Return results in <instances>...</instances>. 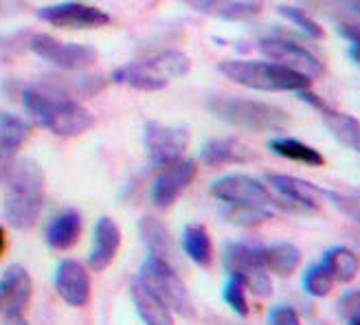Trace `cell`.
<instances>
[{
    "instance_id": "obj_1",
    "label": "cell",
    "mask_w": 360,
    "mask_h": 325,
    "mask_svg": "<svg viewBox=\"0 0 360 325\" xmlns=\"http://www.w3.org/2000/svg\"><path fill=\"white\" fill-rule=\"evenodd\" d=\"M5 218L18 231H29L35 227L44 203V174L42 167L31 158L11 162L5 176Z\"/></svg>"
},
{
    "instance_id": "obj_2",
    "label": "cell",
    "mask_w": 360,
    "mask_h": 325,
    "mask_svg": "<svg viewBox=\"0 0 360 325\" xmlns=\"http://www.w3.org/2000/svg\"><path fill=\"white\" fill-rule=\"evenodd\" d=\"M20 99L31 119L58 136H79L93 128V115L84 106L42 86L22 88Z\"/></svg>"
},
{
    "instance_id": "obj_3",
    "label": "cell",
    "mask_w": 360,
    "mask_h": 325,
    "mask_svg": "<svg viewBox=\"0 0 360 325\" xmlns=\"http://www.w3.org/2000/svg\"><path fill=\"white\" fill-rule=\"evenodd\" d=\"M207 110L215 119L248 132H281L290 125V115L281 108L246 97H209Z\"/></svg>"
},
{
    "instance_id": "obj_4",
    "label": "cell",
    "mask_w": 360,
    "mask_h": 325,
    "mask_svg": "<svg viewBox=\"0 0 360 325\" xmlns=\"http://www.w3.org/2000/svg\"><path fill=\"white\" fill-rule=\"evenodd\" d=\"M218 70L233 84H240L253 90H264V93H288V90L299 93V90L312 86V79L275 62L224 60L218 64Z\"/></svg>"
},
{
    "instance_id": "obj_5",
    "label": "cell",
    "mask_w": 360,
    "mask_h": 325,
    "mask_svg": "<svg viewBox=\"0 0 360 325\" xmlns=\"http://www.w3.org/2000/svg\"><path fill=\"white\" fill-rule=\"evenodd\" d=\"M191 68V60L183 51H160L152 58L119 66L112 73V82L130 86L134 90H163L172 79L185 77Z\"/></svg>"
},
{
    "instance_id": "obj_6",
    "label": "cell",
    "mask_w": 360,
    "mask_h": 325,
    "mask_svg": "<svg viewBox=\"0 0 360 325\" xmlns=\"http://www.w3.org/2000/svg\"><path fill=\"white\" fill-rule=\"evenodd\" d=\"M139 277L143 279L150 291L163 299V303L172 312H176L183 319H191L195 314V308L191 303V297L187 293L185 281L176 275V270L172 268L169 262L160 260V257H148L141 266Z\"/></svg>"
},
{
    "instance_id": "obj_7",
    "label": "cell",
    "mask_w": 360,
    "mask_h": 325,
    "mask_svg": "<svg viewBox=\"0 0 360 325\" xmlns=\"http://www.w3.org/2000/svg\"><path fill=\"white\" fill-rule=\"evenodd\" d=\"M224 268L231 277H238L257 297L273 295V281L264 264V246L231 242L224 248Z\"/></svg>"
},
{
    "instance_id": "obj_8",
    "label": "cell",
    "mask_w": 360,
    "mask_h": 325,
    "mask_svg": "<svg viewBox=\"0 0 360 325\" xmlns=\"http://www.w3.org/2000/svg\"><path fill=\"white\" fill-rule=\"evenodd\" d=\"M29 49L51 66L68 70V73H79V70H86L97 64L95 46L62 42L49 33H33L29 38Z\"/></svg>"
},
{
    "instance_id": "obj_9",
    "label": "cell",
    "mask_w": 360,
    "mask_h": 325,
    "mask_svg": "<svg viewBox=\"0 0 360 325\" xmlns=\"http://www.w3.org/2000/svg\"><path fill=\"white\" fill-rule=\"evenodd\" d=\"M257 49L264 53V56L275 62L281 64L285 68H292L297 73L305 75L308 79H319L326 75V64H323L314 53H310L305 46L285 40V38H262L257 42Z\"/></svg>"
},
{
    "instance_id": "obj_10",
    "label": "cell",
    "mask_w": 360,
    "mask_h": 325,
    "mask_svg": "<svg viewBox=\"0 0 360 325\" xmlns=\"http://www.w3.org/2000/svg\"><path fill=\"white\" fill-rule=\"evenodd\" d=\"M143 143H146L148 158L152 165L163 170L183 158L189 146V134L185 128H172V125L148 121L146 130H143Z\"/></svg>"
},
{
    "instance_id": "obj_11",
    "label": "cell",
    "mask_w": 360,
    "mask_h": 325,
    "mask_svg": "<svg viewBox=\"0 0 360 325\" xmlns=\"http://www.w3.org/2000/svg\"><path fill=\"white\" fill-rule=\"evenodd\" d=\"M211 193L226 205H255V207H277V196L259 183L257 178L246 174H229L211 185Z\"/></svg>"
},
{
    "instance_id": "obj_12",
    "label": "cell",
    "mask_w": 360,
    "mask_h": 325,
    "mask_svg": "<svg viewBox=\"0 0 360 325\" xmlns=\"http://www.w3.org/2000/svg\"><path fill=\"white\" fill-rule=\"evenodd\" d=\"M268 185L279 193V207L285 211H319L328 198L326 189L288 174H266Z\"/></svg>"
},
{
    "instance_id": "obj_13",
    "label": "cell",
    "mask_w": 360,
    "mask_h": 325,
    "mask_svg": "<svg viewBox=\"0 0 360 325\" xmlns=\"http://www.w3.org/2000/svg\"><path fill=\"white\" fill-rule=\"evenodd\" d=\"M38 18L42 23L56 27V29H73V31H86V29H101L110 25V15L105 11L90 7L84 3H60L38 9Z\"/></svg>"
},
{
    "instance_id": "obj_14",
    "label": "cell",
    "mask_w": 360,
    "mask_h": 325,
    "mask_svg": "<svg viewBox=\"0 0 360 325\" xmlns=\"http://www.w3.org/2000/svg\"><path fill=\"white\" fill-rule=\"evenodd\" d=\"M297 95L305 103H310L314 110L321 115L323 123H326V128L332 132V136L340 143V146H345V148H349V150L360 154V123H358L356 117L336 110V108H332L330 103L323 101V97L312 93L310 88L299 90Z\"/></svg>"
},
{
    "instance_id": "obj_15",
    "label": "cell",
    "mask_w": 360,
    "mask_h": 325,
    "mask_svg": "<svg viewBox=\"0 0 360 325\" xmlns=\"http://www.w3.org/2000/svg\"><path fill=\"white\" fill-rule=\"evenodd\" d=\"M198 174V165L191 158H180L172 165L163 167L152 185V203L158 209H169L178 196L183 193Z\"/></svg>"
},
{
    "instance_id": "obj_16",
    "label": "cell",
    "mask_w": 360,
    "mask_h": 325,
    "mask_svg": "<svg viewBox=\"0 0 360 325\" xmlns=\"http://www.w3.org/2000/svg\"><path fill=\"white\" fill-rule=\"evenodd\" d=\"M33 281L27 268L20 264H11L0 279V314L7 317H22L31 303Z\"/></svg>"
},
{
    "instance_id": "obj_17",
    "label": "cell",
    "mask_w": 360,
    "mask_h": 325,
    "mask_svg": "<svg viewBox=\"0 0 360 325\" xmlns=\"http://www.w3.org/2000/svg\"><path fill=\"white\" fill-rule=\"evenodd\" d=\"M56 291L64 303L73 308H86L90 301V275L86 266L75 260L60 262L56 270Z\"/></svg>"
},
{
    "instance_id": "obj_18",
    "label": "cell",
    "mask_w": 360,
    "mask_h": 325,
    "mask_svg": "<svg viewBox=\"0 0 360 325\" xmlns=\"http://www.w3.org/2000/svg\"><path fill=\"white\" fill-rule=\"evenodd\" d=\"M119 246H121V229L112 218L103 215V218L97 220L93 231V248H90L88 255L90 270H95V273L105 270L115 262Z\"/></svg>"
},
{
    "instance_id": "obj_19",
    "label": "cell",
    "mask_w": 360,
    "mask_h": 325,
    "mask_svg": "<svg viewBox=\"0 0 360 325\" xmlns=\"http://www.w3.org/2000/svg\"><path fill=\"white\" fill-rule=\"evenodd\" d=\"M200 158L209 167H224V165H246V162H253L257 154L255 150L244 146L242 141L226 136V139L207 141L200 150Z\"/></svg>"
},
{
    "instance_id": "obj_20",
    "label": "cell",
    "mask_w": 360,
    "mask_h": 325,
    "mask_svg": "<svg viewBox=\"0 0 360 325\" xmlns=\"http://www.w3.org/2000/svg\"><path fill=\"white\" fill-rule=\"evenodd\" d=\"M130 295L134 301V308L139 317L146 321V325H174L172 310L163 303V299L156 297L150 288L143 283L141 277H134L130 283Z\"/></svg>"
},
{
    "instance_id": "obj_21",
    "label": "cell",
    "mask_w": 360,
    "mask_h": 325,
    "mask_svg": "<svg viewBox=\"0 0 360 325\" xmlns=\"http://www.w3.org/2000/svg\"><path fill=\"white\" fill-rule=\"evenodd\" d=\"M139 236L141 242L146 244L152 257H160L165 262H172L176 255V242L172 231L165 222H160L154 215H143L139 220Z\"/></svg>"
},
{
    "instance_id": "obj_22",
    "label": "cell",
    "mask_w": 360,
    "mask_h": 325,
    "mask_svg": "<svg viewBox=\"0 0 360 325\" xmlns=\"http://www.w3.org/2000/svg\"><path fill=\"white\" fill-rule=\"evenodd\" d=\"M82 215L77 209H64L62 213H58L46 227V244L56 250H68L73 248L82 236Z\"/></svg>"
},
{
    "instance_id": "obj_23",
    "label": "cell",
    "mask_w": 360,
    "mask_h": 325,
    "mask_svg": "<svg viewBox=\"0 0 360 325\" xmlns=\"http://www.w3.org/2000/svg\"><path fill=\"white\" fill-rule=\"evenodd\" d=\"M264 264L268 273L277 277H292L301 264V250L290 242H277L264 246Z\"/></svg>"
},
{
    "instance_id": "obj_24",
    "label": "cell",
    "mask_w": 360,
    "mask_h": 325,
    "mask_svg": "<svg viewBox=\"0 0 360 325\" xmlns=\"http://www.w3.org/2000/svg\"><path fill=\"white\" fill-rule=\"evenodd\" d=\"M31 136L29 123L7 110H0V158H15V152Z\"/></svg>"
},
{
    "instance_id": "obj_25",
    "label": "cell",
    "mask_w": 360,
    "mask_h": 325,
    "mask_svg": "<svg viewBox=\"0 0 360 325\" xmlns=\"http://www.w3.org/2000/svg\"><path fill=\"white\" fill-rule=\"evenodd\" d=\"M321 264L328 268V273L332 275L334 281L349 283L360 273L358 253L347 248V246H332L330 250H326V255H323Z\"/></svg>"
},
{
    "instance_id": "obj_26",
    "label": "cell",
    "mask_w": 360,
    "mask_h": 325,
    "mask_svg": "<svg viewBox=\"0 0 360 325\" xmlns=\"http://www.w3.org/2000/svg\"><path fill=\"white\" fill-rule=\"evenodd\" d=\"M268 148L273 150L277 156L301 162V165H308V167H323V165H326V158H323V154L319 150L310 148L308 143L299 141V139H290V136L273 139L268 143Z\"/></svg>"
},
{
    "instance_id": "obj_27",
    "label": "cell",
    "mask_w": 360,
    "mask_h": 325,
    "mask_svg": "<svg viewBox=\"0 0 360 325\" xmlns=\"http://www.w3.org/2000/svg\"><path fill=\"white\" fill-rule=\"evenodd\" d=\"M183 248L191 262L198 266H211L213 262V242L209 231L202 224H187L183 231Z\"/></svg>"
},
{
    "instance_id": "obj_28",
    "label": "cell",
    "mask_w": 360,
    "mask_h": 325,
    "mask_svg": "<svg viewBox=\"0 0 360 325\" xmlns=\"http://www.w3.org/2000/svg\"><path fill=\"white\" fill-rule=\"evenodd\" d=\"M222 215L231 224L250 229V227H259V224L268 222L273 218V211L268 207H255V205H229L222 211Z\"/></svg>"
},
{
    "instance_id": "obj_29",
    "label": "cell",
    "mask_w": 360,
    "mask_h": 325,
    "mask_svg": "<svg viewBox=\"0 0 360 325\" xmlns=\"http://www.w3.org/2000/svg\"><path fill=\"white\" fill-rule=\"evenodd\" d=\"M277 11L285 18V20H290L295 27L301 29V33H305L308 38H314V40H321L326 38V31H323V27L314 20V18L303 11L301 7H292V5H279Z\"/></svg>"
},
{
    "instance_id": "obj_30",
    "label": "cell",
    "mask_w": 360,
    "mask_h": 325,
    "mask_svg": "<svg viewBox=\"0 0 360 325\" xmlns=\"http://www.w3.org/2000/svg\"><path fill=\"white\" fill-rule=\"evenodd\" d=\"M334 286V279L332 275L328 273V268L323 264H314L310 266L308 270H305L303 275V291L308 293L310 297H328L330 291Z\"/></svg>"
},
{
    "instance_id": "obj_31",
    "label": "cell",
    "mask_w": 360,
    "mask_h": 325,
    "mask_svg": "<svg viewBox=\"0 0 360 325\" xmlns=\"http://www.w3.org/2000/svg\"><path fill=\"white\" fill-rule=\"evenodd\" d=\"M222 299L231 305V310L236 312V314L248 317L250 308H248L246 286L238 277H229V281L224 283V291H222Z\"/></svg>"
},
{
    "instance_id": "obj_32",
    "label": "cell",
    "mask_w": 360,
    "mask_h": 325,
    "mask_svg": "<svg viewBox=\"0 0 360 325\" xmlns=\"http://www.w3.org/2000/svg\"><path fill=\"white\" fill-rule=\"evenodd\" d=\"M330 203L360 227V191H326Z\"/></svg>"
},
{
    "instance_id": "obj_33",
    "label": "cell",
    "mask_w": 360,
    "mask_h": 325,
    "mask_svg": "<svg viewBox=\"0 0 360 325\" xmlns=\"http://www.w3.org/2000/svg\"><path fill=\"white\" fill-rule=\"evenodd\" d=\"M262 13V5L253 3V0H229L222 9L220 20H231V23H240V20H250V18H257Z\"/></svg>"
},
{
    "instance_id": "obj_34",
    "label": "cell",
    "mask_w": 360,
    "mask_h": 325,
    "mask_svg": "<svg viewBox=\"0 0 360 325\" xmlns=\"http://www.w3.org/2000/svg\"><path fill=\"white\" fill-rule=\"evenodd\" d=\"M338 314L343 319H360V291H349L338 299Z\"/></svg>"
},
{
    "instance_id": "obj_35",
    "label": "cell",
    "mask_w": 360,
    "mask_h": 325,
    "mask_svg": "<svg viewBox=\"0 0 360 325\" xmlns=\"http://www.w3.org/2000/svg\"><path fill=\"white\" fill-rule=\"evenodd\" d=\"M268 323L270 325H301V319L290 305H277V308L270 310Z\"/></svg>"
},
{
    "instance_id": "obj_36",
    "label": "cell",
    "mask_w": 360,
    "mask_h": 325,
    "mask_svg": "<svg viewBox=\"0 0 360 325\" xmlns=\"http://www.w3.org/2000/svg\"><path fill=\"white\" fill-rule=\"evenodd\" d=\"M180 3H185L187 7L200 11V13L220 18L222 15V9H224V5L229 3V0H180Z\"/></svg>"
},
{
    "instance_id": "obj_37",
    "label": "cell",
    "mask_w": 360,
    "mask_h": 325,
    "mask_svg": "<svg viewBox=\"0 0 360 325\" xmlns=\"http://www.w3.org/2000/svg\"><path fill=\"white\" fill-rule=\"evenodd\" d=\"M340 35L343 38H347L352 44H360V23H345L338 27Z\"/></svg>"
},
{
    "instance_id": "obj_38",
    "label": "cell",
    "mask_w": 360,
    "mask_h": 325,
    "mask_svg": "<svg viewBox=\"0 0 360 325\" xmlns=\"http://www.w3.org/2000/svg\"><path fill=\"white\" fill-rule=\"evenodd\" d=\"M25 5L20 3V0H0V18L5 15H13L18 11H22Z\"/></svg>"
},
{
    "instance_id": "obj_39",
    "label": "cell",
    "mask_w": 360,
    "mask_h": 325,
    "mask_svg": "<svg viewBox=\"0 0 360 325\" xmlns=\"http://www.w3.org/2000/svg\"><path fill=\"white\" fill-rule=\"evenodd\" d=\"M5 325H29V321L25 319V314L22 317H7Z\"/></svg>"
},
{
    "instance_id": "obj_40",
    "label": "cell",
    "mask_w": 360,
    "mask_h": 325,
    "mask_svg": "<svg viewBox=\"0 0 360 325\" xmlns=\"http://www.w3.org/2000/svg\"><path fill=\"white\" fill-rule=\"evenodd\" d=\"M349 56H352V60H354L356 64H360V44H352Z\"/></svg>"
},
{
    "instance_id": "obj_41",
    "label": "cell",
    "mask_w": 360,
    "mask_h": 325,
    "mask_svg": "<svg viewBox=\"0 0 360 325\" xmlns=\"http://www.w3.org/2000/svg\"><path fill=\"white\" fill-rule=\"evenodd\" d=\"M5 248H7V236H5V229L0 227V255L5 253Z\"/></svg>"
},
{
    "instance_id": "obj_42",
    "label": "cell",
    "mask_w": 360,
    "mask_h": 325,
    "mask_svg": "<svg viewBox=\"0 0 360 325\" xmlns=\"http://www.w3.org/2000/svg\"><path fill=\"white\" fill-rule=\"evenodd\" d=\"M347 325H360V319H349Z\"/></svg>"
},
{
    "instance_id": "obj_43",
    "label": "cell",
    "mask_w": 360,
    "mask_h": 325,
    "mask_svg": "<svg viewBox=\"0 0 360 325\" xmlns=\"http://www.w3.org/2000/svg\"><path fill=\"white\" fill-rule=\"evenodd\" d=\"M358 3H360V0H358Z\"/></svg>"
}]
</instances>
